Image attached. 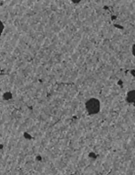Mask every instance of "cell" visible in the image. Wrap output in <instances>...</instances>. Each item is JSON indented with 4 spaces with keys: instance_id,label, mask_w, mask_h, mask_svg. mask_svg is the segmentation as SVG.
<instances>
[{
    "instance_id": "obj_3",
    "label": "cell",
    "mask_w": 135,
    "mask_h": 175,
    "mask_svg": "<svg viewBox=\"0 0 135 175\" xmlns=\"http://www.w3.org/2000/svg\"><path fill=\"white\" fill-rule=\"evenodd\" d=\"M132 53L133 56L135 57V44L133 45L132 47Z\"/></svg>"
},
{
    "instance_id": "obj_1",
    "label": "cell",
    "mask_w": 135,
    "mask_h": 175,
    "mask_svg": "<svg viewBox=\"0 0 135 175\" xmlns=\"http://www.w3.org/2000/svg\"><path fill=\"white\" fill-rule=\"evenodd\" d=\"M85 107L89 115L97 114L99 113L101 109L100 101L97 98H91L85 103Z\"/></svg>"
},
{
    "instance_id": "obj_2",
    "label": "cell",
    "mask_w": 135,
    "mask_h": 175,
    "mask_svg": "<svg viewBox=\"0 0 135 175\" xmlns=\"http://www.w3.org/2000/svg\"><path fill=\"white\" fill-rule=\"evenodd\" d=\"M126 100L129 103H135V89L130 90L127 92Z\"/></svg>"
}]
</instances>
